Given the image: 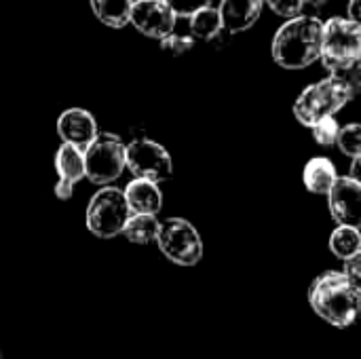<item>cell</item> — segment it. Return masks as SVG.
<instances>
[{"instance_id": "obj_11", "label": "cell", "mask_w": 361, "mask_h": 359, "mask_svg": "<svg viewBox=\"0 0 361 359\" xmlns=\"http://www.w3.org/2000/svg\"><path fill=\"white\" fill-rule=\"evenodd\" d=\"M97 121L85 108H68L57 118V135L61 142L85 150L97 135Z\"/></svg>"}, {"instance_id": "obj_23", "label": "cell", "mask_w": 361, "mask_h": 359, "mask_svg": "<svg viewBox=\"0 0 361 359\" xmlns=\"http://www.w3.org/2000/svg\"><path fill=\"white\" fill-rule=\"evenodd\" d=\"M195 47V38L192 36H180V34H169L161 40V49L173 57H180V55H186L190 49Z\"/></svg>"}, {"instance_id": "obj_21", "label": "cell", "mask_w": 361, "mask_h": 359, "mask_svg": "<svg viewBox=\"0 0 361 359\" xmlns=\"http://www.w3.org/2000/svg\"><path fill=\"white\" fill-rule=\"evenodd\" d=\"M338 148L343 154L347 157H357L361 154V125L360 123H351L341 127L338 140H336Z\"/></svg>"}, {"instance_id": "obj_29", "label": "cell", "mask_w": 361, "mask_h": 359, "mask_svg": "<svg viewBox=\"0 0 361 359\" xmlns=\"http://www.w3.org/2000/svg\"><path fill=\"white\" fill-rule=\"evenodd\" d=\"M349 176H351L353 180L361 182V154L353 157V163H351V171H349Z\"/></svg>"}, {"instance_id": "obj_10", "label": "cell", "mask_w": 361, "mask_h": 359, "mask_svg": "<svg viewBox=\"0 0 361 359\" xmlns=\"http://www.w3.org/2000/svg\"><path fill=\"white\" fill-rule=\"evenodd\" d=\"M328 207L338 224L361 229V182L351 176H338L328 190Z\"/></svg>"}, {"instance_id": "obj_2", "label": "cell", "mask_w": 361, "mask_h": 359, "mask_svg": "<svg viewBox=\"0 0 361 359\" xmlns=\"http://www.w3.org/2000/svg\"><path fill=\"white\" fill-rule=\"evenodd\" d=\"M311 309L334 328H349L361 313V294L343 271L322 273L309 288Z\"/></svg>"}, {"instance_id": "obj_12", "label": "cell", "mask_w": 361, "mask_h": 359, "mask_svg": "<svg viewBox=\"0 0 361 359\" xmlns=\"http://www.w3.org/2000/svg\"><path fill=\"white\" fill-rule=\"evenodd\" d=\"M262 4L264 0H222L218 11L224 30L231 34L250 30L258 21L262 13Z\"/></svg>"}, {"instance_id": "obj_16", "label": "cell", "mask_w": 361, "mask_h": 359, "mask_svg": "<svg viewBox=\"0 0 361 359\" xmlns=\"http://www.w3.org/2000/svg\"><path fill=\"white\" fill-rule=\"evenodd\" d=\"M55 171L61 180H68L72 184L80 182L85 178V150L61 142L55 154Z\"/></svg>"}, {"instance_id": "obj_28", "label": "cell", "mask_w": 361, "mask_h": 359, "mask_svg": "<svg viewBox=\"0 0 361 359\" xmlns=\"http://www.w3.org/2000/svg\"><path fill=\"white\" fill-rule=\"evenodd\" d=\"M347 17L353 19L357 25H361V0H351L347 6Z\"/></svg>"}, {"instance_id": "obj_31", "label": "cell", "mask_w": 361, "mask_h": 359, "mask_svg": "<svg viewBox=\"0 0 361 359\" xmlns=\"http://www.w3.org/2000/svg\"><path fill=\"white\" fill-rule=\"evenodd\" d=\"M0 359H2V353H0Z\"/></svg>"}, {"instance_id": "obj_9", "label": "cell", "mask_w": 361, "mask_h": 359, "mask_svg": "<svg viewBox=\"0 0 361 359\" xmlns=\"http://www.w3.org/2000/svg\"><path fill=\"white\" fill-rule=\"evenodd\" d=\"M176 13L165 0H133L129 23L148 38L163 40L176 28Z\"/></svg>"}, {"instance_id": "obj_4", "label": "cell", "mask_w": 361, "mask_h": 359, "mask_svg": "<svg viewBox=\"0 0 361 359\" xmlns=\"http://www.w3.org/2000/svg\"><path fill=\"white\" fill-rule=\"evenodd\" d=\"M131 216L125 190L108 184L102 186L89 201L87 207V229L97 239H112L123 233Z\"/></svg>"}, {"instance_id": "obj_25", "label": "cell", "mask_w": 361, "mask_h": 359, "mask_svg": "<svg viewBox=\"0 0 361 359\" xmlns=\"http://www.w3.org/2000/svg\"><path fill=\"white\" fill-rule=\"evenodd\" d=\"M165 2L171 6V11L176 13V17H190L199 8L212 4V0H165Z\"/></svg>"}, {"instance_id": "obj_20", "label": "cell", "mask_w": 361, "mask_h": 359, "mask_svg": "<svg viewBox=\"0 0 361 359\" xmlns=\"http://www.w3.org/2000/svg\"><path fill=\"white\" fill-rule=\"evenodd\" d=\"M330 76L334 80H338L355 97L357 93H361V57L353 63H347V66H343L338 70H332Z\"/></svg>"}, {"instance_id": "obj_27", "label": "cell", "mask_w": 361, "mask_h": 359, "mask_svg": "<svg viewBox=\"0 0 361 359\" xmlns=\"http://www.w3.org/2000/svg\"><path fill=\"white\" fill-rule=\"evenodd\" d=\"M72 195H74V184L59 178L57 184H55V197L61 199V201H68V199H72Z\"/></svg>"}, {"instance_id": "obj_17", "label": "cell", "mask_w": 361, "mask_h": 359, "mask_svg": "<svg viewBox=\"0 0 361 359\" xmlns=\"http://www.w3.org/2000/svg\"><path fill=\"white\" fill-rule=\"evenodd\" d=\"M159 229H161V222L157 220L154 214H131L121 235H125L129 243L146 245V243L157 241Z\"/></svg>"}, {"instance_id": "obj_19", "label": "cell", "mask_w": 361, "mask_h": 359, "mask_svg": "<svg viewBox=\"0 0 361 359\" xmlns=\"http://www.w3.org/2000/svg\"><path fill=\"white\" fill-rule=\"evenodd\" d=\"M330 252L341 258L347 260L351 256H355L361 252V231L355 226H347V224H338V229L330 235Z\"/></svg>"}, {"instance_id": "obj_8", "label": "cell", "mask_w": 361, "mask_h": 359, "mask_svg": "<svg viewBox=\"0 0 361 359\" xmlns=\"http://www.w3.org/2000/svg\"><path fill=\"white\" fill-rule=\"evenodd\" d=\"M125 165L133 178H144L157 184L167 182L173 174V161L167 148L148 138H137L125 146Z\"/></svg>"}, {"instance_id": "obj_26", "label": "cell", "mask_w": 361, "mask_h": 359, "mask_svg": "<svg viewBox=\"0 0 361 359\" xmlns=\"http://www.w3.org/2000/svg\"><path fill=\"white\" fill-rule=\"evenodd\" d=\"M343 273L347 275V279L353 284V288L361 294V252H357L355 256L345 260V269Z\"/></svg>"}, {"instance_id": "obj_3", "label": "cell", "mask_w": 361, "mask_h": 359, "mask_svg": "<svg viewBox=\"0 0 361 359\" xmlns=\"http://www.w3.org/2000/svg\"><path fill=\"white\" fill-rule=\"evenodd\" d=\"M351 99L353 95L338 80L328 76L315 85H309L298 95V99L294 102V116L305 127H313L322 118H328L341 112Z\"/></svg>"}, {"instance_id": "obj_6", "label": "cell", "mask_w": 361, "mask_h": 359, "mask_svg": "<svg viewBox=\"0 0 361 359\" xmlns=\"http://www.w3.org/2000/svg\"><path fill=\"white\" fill-rule=\"evenodd\" d=\"M125 146L127 144L114 133H97L85 148V178L97 186H108L118 180L127 169Z\"/></svg>"}, {"instance_id": "obj_14", "label": "cell", "mask_w": 361, "mask_h": 359, "mask_svg": "<svg viewBox=\"0 0 361 359\" xmlns=\"http://www.w3.org/2000/svg\"><path fill=\"white\" fill-rule=\"evenodd\" d=\"M336 165L328 157H313L302 171V182L309 193L315 195H328L332 184L336 182Z\"/></svg>"}, {"instance_id": "obj_5", "label": "cell", "mask_w": 361, "mask_h": 359, "mask_svg": "<svg viewBox=\"0 0 361 359\" xmlns=\"http://www.w3.org/2000/svg\"><path fill=\"white\" fill-rule=\"evenodd\" d=\"M361 57V25L349 17H330L324 23L322 63L328 72L353 63Z\"/></svg>"}, {"instance_id": "obj_22", "label": "cell", "mask_w": 361, "mask_h": 359, "mask_svg": "<svg viewBox=\"0 0 361 359\" xmlns=\"http://www.w3.org/2000/svg\"><path fill=\"white\" fill-rule=\"evenodd\" d=\"M313 138L319 146L328 148V146H334L336 140H338V133H341V125L334 116H328V118H322L319 123H315L313 127Z\"/></svg>"}, {"instance_id": "obj_30", "label": "cell", "mask_w": 361, "mask_h": 359, "mask_svg": "<svg viewBox=\"0 0 361 359\" xmlns=\"http://www.w3.org/2000/svg\"><path fill=\"white\" fill-rule=\"evenodd\" d=\"M307 2H313L315 6H324V4H328V2H332V0H307Z\"/></svg>"}, {"instance_id": "obj_18", "label": "cell", "mask_w": 361, "mask_h": 359, "mask_svg": "<svg viewBox=\"0 0 361 359\" xmlns=\"http://www.w3.org/2000/svg\"><path fill=\"white\" fill-rule=\"evenodd\" d=\"M93 15L108 28H125L133 0H89Z\"/></svg>"}, {"instance_id": "obj_13", "label": "cell", "mask_w": 361, "mask_h": 359, "mask_svg": "<svg viewBox=\"0 0 361 359\" xmlns=\"http://www.w3.org/2000/svg\"><path fill=\"white\" fill-rule=\"evenodd\" d=\"M125 197L129 203L131 214H159L163 207V193L157 182L144 180V178H133L127 188Z\"/></svg>"}, {"instance_id": "obj_7", "label": "cell", "mask_w": 361, "mask_h": 359, "mask_svg": "<svg viewBox=\"0 0 361 359\" xmlns=\"http://www.w3.org/2000/svg\"><path fill=\"white\" fill-rule=\"evenodd\" d=\"M157 245L161 254L178 267H195L203 258L199 231L186 218H167L161 222Z\"/></svg>"}, {"instance_id": "obj_1", "label": "cell", "mask_w": 361, "mask_h": 359, "mask_svg": "<svg viewBox=\"0 0 361 359\" xmlns=\"http://www.w3.org/2000/svg\"><path fill=\"white\" fill-rule=\"evenodd\" d=\"M324 21L311 15L290 17L277 32L271 44L273 59L288 70L311 66L322 55Z\"/></svg>"}, {"instance_id": "obj_15", "label": "cell", "mask_w": 361, "mask_h": 359, "mask_svg": "<svg viewBox=\"0 0 361 359\" xmlns=\"http://www.w3.org/2000/svg\"><path fill=\"white\" fill-rule=\"evenodd\" d=\"M188 30H190V36L199 38V40H216L218 36L226 34V30L222 25L220 11L214 8L212 4L199 8L197 13H192L188 17Z\"/></svg>"}, {"instance_id": "obj_24", "label": "cell", "mask_w": 361, "mask_h": 359, "mask_svg": "<svg viewBox=\"0 0 361 359\" xmlns=\"http://www.w3.org/2000/svg\"><path fill=\"white\" fill-rule=\"evenodd\" d=\"M264 2H267L277 15L290 19V17H296V15L302 13L307 0H264Z\"/></svg>"}]
</instances>
